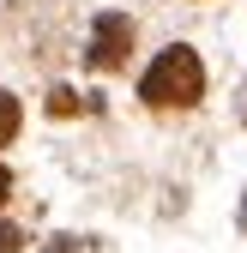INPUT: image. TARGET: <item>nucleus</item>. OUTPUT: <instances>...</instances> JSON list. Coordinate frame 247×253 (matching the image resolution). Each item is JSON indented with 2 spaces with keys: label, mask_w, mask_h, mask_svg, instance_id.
<instances>
[{
  "label": "nucleus",
  "mask_w": 247,
  "mask_h": 253,
  "mask_svg": "<svg viewBox=\"0 0 247 253\" xmlns=\"http://www.w3.org/2000/svg\"><path fill=\"white\" fill-rule=\"evenodd\" d=\"M6 193H12V175H6V169H0V199H6Z\"/></svg>",
  "instance_id": "nucleus-6"
},
{
  "label": "nucleus",
  "mask_w": 247,
  "mask_h": 253,
  "mask_svg": "<svg viewBox=\"0 0 247 253\" xmlns=\"http://www.w3.org/2000/svg\"><path fill=\"white\" fill-rule=\"evenodd\" d=\"M133 54V18L127 12H97V42H90V67H121Z\"/></svg>",
  "instance_id": "nucleus-2"
},
{
  "label": "nucleus",
  "mask_w": 247,
  "mask_h": 253,
  "mask_svg": "<svg viewBox=\"0 0 247 253\" xmlns=\"http://www.w3.org/2000/svg\"><path fill=\"white\" fill-rule=\"evenodd\" d=\"M241 229H247V199H241Z\"/></svg>",
  "instance_id": "nucleus-8"
},
{
  "label": "nucleus",
  "mask_w": 247,
  "mask_h": 253,
  "mask_svg": "<svg viewBox=\"0 0 247 253\" xmlns=\"http://www.w3.org/2000/svg\"><path fill=\"white\" fill-rule=\"evenodd\" d=\"M241 121H247V84H241Z\"/></svg>",
  "instance_id": "nucleus-7"
},
{
  "label": "nucleus",
  "mask_w": 247,
  "mask_h": 253,
  "mask_svg": "<svg viewBox=\"0 0 247 253\" xmlns=\"http://www.w3.org/2000/svg\"><path fill=\"white\" fill-rule=\"evenodd\" d=\"M12 133H18V103L6 97V90H0V145H6Z\"/></svg>",
  "instance_id": "nucleus-4"
},
{
  "label": "nucleus",
  "mask_w": 247,
  "mask_h": 253,
  "mask_svg": "<svg viewBox=\"0 0 247 253\" xmlns=\"http://www.w3.org/2000/svg\"><path fill=\"white\" fill-rule=\"evenodd\" d=\"M0 253H18V229L12 223H0Z\"/></svg>",
  "instance_id": "nucleus-5"
},
{
  "label": "nucleus",
  "mask_w": 247,
  "mask_h": 253,
  "mask_svg": "<svg viewBox=\"0 0 247 253\" xmlns=\"http://www.w3.org/2000/svg\"><path fill=\"white\" fill-rule=\"evenodd\" d=\"M199 90H205V67H199V54L181 48V42L163 48V54L145 67V79H139V97H145L151 109H193Z\"/></svg>",
  "instance_id": "nucleus-1"
},
{
  "label": "nucleus",
  "mask_w": 247,
  "mask_h": 253,
  "mask_svg": "<svg viewBox=\"0 0 247 253\" xmlns=\"http://www.w3.org/2000/svg\"><path fill=\"white\" fill-rule=\"evenodd\" d=\"M42 253H103V247L90 241V235H54V241H48Z\"/></svg>",
  "instance_id": "nucleus-3"
}]
</instances>
